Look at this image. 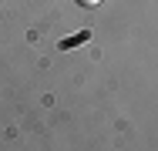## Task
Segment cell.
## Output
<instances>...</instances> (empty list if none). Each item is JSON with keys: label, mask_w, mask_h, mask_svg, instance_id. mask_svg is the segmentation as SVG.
<instances>
[{"label": "cell", "mask_w": 158, "mask_h": 151, "mask_svg": "<svg viewBox=\"0 0 158 151\" xmlns=\"http://www.w3.org/2000/svg\"><path fill=\"white\" fill-rule=\"evenodd\" d=\"M77 3H81V7H94L98 0H77Z\"/></svg>", "instance_id": "cell-1"}]
</instances>
